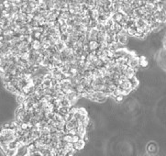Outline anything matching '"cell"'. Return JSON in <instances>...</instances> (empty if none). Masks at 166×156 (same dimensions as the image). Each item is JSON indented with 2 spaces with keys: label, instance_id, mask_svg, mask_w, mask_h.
<instances>
[{
  "label": "cell",
  "instance_id": "obj_1",
  "mask_svg": "<svg viewBox=\"0 0 166 156\" xmlns=\"http://www.w3.org/2000/svg\"><path fill=\"white\" fill-rule=\"evenodd\" d=\"M84 145H85V142L84 140V139H80V140H77V142H75L73 143V147L76 151H80V150L84 149Z\"/></svg>",
  "mask_w": 166,
  "mask_h": 156
},
{
  "label": "cell",
  "instance_id": "obj_2",
  "mask_svg": "<svg viewBox=\"0 0 166 156\" xmlns=\"http://www.w3.org/2000/svg\"><path fill=\"white\" fill-rule=\"evenodd\" d=\"M139 66H142V67H146L148 65V61L146 60V58L144 56L139 57Z\"/></svg>",
  "mask_w": 166,
  "mask_h": 156
}]
</instances>
